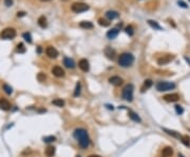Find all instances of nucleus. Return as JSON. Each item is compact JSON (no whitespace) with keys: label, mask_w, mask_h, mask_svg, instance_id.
Masks as SVG:
<instances>
[{"label":"nucleus","mask_w":190,"mask_h":157,"mask_svg":"<svg viewBox=\"0 0 190 157\" xmlns=\"http://www.w3.org/2000/svg\"><path fill=\"white\" fill-rule=\"evenodd\" d=\"M74 137L78 140V143L83 149H87L90 146V138L85 129H76L74 131Z\"/></svg>","instance_id":"1"},{"label":"nucleus","mask_w":190,"mask_h":157,"mask_svg":"<svg viewBox=\"0 0 190 157\" xmlns=\"http://www.w3.org/2000/svg\"><path fill=\"white\" fill-rule=\"evenodd\" d=\"M134 62V56L130 53H123L118 57V64L123 68H128L131 66Z\"/></svg>","instance_id":"2"},{"label":"nucleus","mask_w":190,"mask_h":157,"mask_svg":"<svg viewBox=\"0 0 190 157\" xmlns=\"http://www.w3.org/2000/svg\"><path fill=\"white\" fill-rule=\"evenodd\" d=\"M133 93H134V87L133 84H127L123 90V98L127 101H132L133 100Z\"/></svg>","instance_id":"3"},{"label":"nucleus","mask_w":190,"mask_h":157,"mask_svg":"<svg viewBox=\"0 0 190 157\" xmlns=\"http://www.w3.org/2000/svg\"><path fill=\"white\" fill-rule=\"evenodd\" d=\"M175 89V84L172 82H167V81H159L156 83V90L159 92H166Z\"/></svg>","instance_id":"4"},{"label":"nucleus","mask_w":190,"mask_h":157,"mask_svg":"<svg viewBox=\"0 0 190 157\" xmlns=\"http://www.w3.org/2000/svg\"><path fill=\"white\" fill-rule=\"evenodd\" d=\"M90 9V7L88 4L83 3V2H75V3L72 4L71 7V10L74 12V13H83V12H86Z\"/></svg>","instance_id":"5"},{"label":"nucleus","mask_w":190,"mask_h":157,"mask_svg":"<svg viewBox=\"0 0 190 157\" xmlns=\"http://www.w3.org/2000/svg\"><path fill=\"white\" fill-rule=\"evenodd\" d=\"M0 37L2 39H14L16 37V30L13 28H7L1 32Z\"/></svg>","instance_id":"6"},{"label":"nucleus","mask_w":190,"mask_h":157,"mask_svg":"<svg viewBox=\"0 0 190 157\" xmlns=\"http://www.w3.org/2000/svg\"><path fill=\"white\" fill-rule=\"evenodd\" d=\"M174 59V56L173 55H166V56H163L161 57L159 60H157V63H159V66H165L167 63H169L171 60Z\"/></svg>","instance_id":"7"},{"label":"nucleus","mask_w":190,"mask_h":157,"mask_svg":"<svg viewBox=\"0 0 190 157\" xmlns=\"http://www.w3.org/2000/svg\"><path fill=\"white\" fill-rule=\"evenodd\" d=\"M104 53H105V55L108 57V59H110V60L115 59V57H116V52H115V50H113L112 48H110V46H107V48L105 49Z\"/></svg>","instance_id":"8"},{"label":"nucleus","mask_w":190,"mask_h":157,"mask_svg":"<svg viewBox=\"0 0 190 157\" xmlns=\"http://www.w3.org/2000/svg\"><path fill=\"white\" fill-rule=\"evenodd\" d=\"M45 54L50 58H56L58 56V51L55 48H53V46H48L45 49Z\"/></svg>","instance_id":"9"},{"label":"nucleus","mask_w":190,"mask_h":157,"mask_svg":"<svg viewBox=\"0 0 190 157\" xmlns=\"http://www.w3.org/2000/svg\"><path fill=\"white\" fill-rule=\"evenodd\" d=\"M164 100H166L167 102H175L180 99V95L176 94V93H173V94H168L164 96Z\"/></svg>","instance_id":"10"},{"label":"nucleus","mask_w":190,"mask_h":157,"mask_svg":"<svg viewBox=\"0 0 190 157\" xmlns=\"http://www.w3.org/2000/svg\"><path fill=\"white\" fill-rule=\"evenodd\" d=\"M78 66L79 69L83 72H88L90 70V64H89V61L87 59H80L79 62H78Z\"/></svg>","instance_id":"11"},{"label":"nucleus","mask_w":190,"mask_h":157,"mask_svg":"<svg viewBox=\"0 0 190 157\" xmlns=\"http://www.w3.org/2000/svg\"><path fill=\"white\" fill-rule=\"evenodd\" d=\"M109 82L113 84L114 87H119L121 84H123V79L118 76H112L109 78Z\"/></svg>","instance_id":"12"},{"label":"nucleus","mask_w":190,"mask_h":157,"mask_svg":"<svg viewBox=\"0 0 190 157\" xmlns=\"http://www.w3.org/2000/svg\"><path fill=\"white\" fill-rule=\"evenodd\" d=\"M118 33H119V30L117 28H113L107 32V37L109 39H114L117 37Z\"/></svg>","instance_id":"13"},{"label":"nucleus","mask_w":190,"mask_h":157,"mask_svg":"<svg viewBox=\"0 0 190 157\" xmlns=\"http://www.w3.org/2000/svg\"><path fill=\"white\" fill-rule=\"evenodd\" d=\"M52 73L54 74L56 77L65 76V71H63V69H61V66H54L52 69Z\"/></svg>","instance_id":"14"},{"label":"nucleus","mask_w":190,"mask_h":157,"mask_svg":"<svg viewBox=\"0 0 190 157\" xmlns=\"http://www.w3.org/2000/svg\"><path fill=\"white\" fill-rule=\"evenodd\" d=\"M11 103L7 101V99H0V109L3 111H10L11 110Z\"/></svg>","instance_id":"15"},{"label":"nucleus","mask_w":190,"mask_h":157,"mask_svg":"<svg viewBox=\"0 0 190 157\" xmlns=\"http://www.w3.org/2000/svg\"><path fill=\"white\" fill-rule=\"evenodd\" d=\"M106 17L109 20H114V19L119 17V14H118V12H116V11H108L107 13H106Z\"/></svg>","instance_id":"16"},{"label":"nucleus","mask_w":190,"mask_h":157,"mask_svg":"<svg viewBox=\"0 0 190 157\" xmlns=\"http://www.w3.org/2000/svg\"><path fill=\"white\" fill-rule=\"evenodd\" d=\"M63 64L68 68V69H74L75 68V62L72 58H69V57H66L63 59Z\"/></svg>","instance_id":"17"},{"label":"nucleus","mask_w":190,"mask_h":157,"mask_svg":"<svg viewBox=\"0 0 190 157\" xmlns=\"http://www.w3.org/2000/svg\"><path fill=\"white\" fill-rule=\"evenodd\" d=\"M173 154V149L171 147L164 148L162 151V157H171Z\"/></svg>","instance_id":"18"},{"label":"nucleus","mask_w":190,"mask_h":157,"mask_svg":"<svg viewBox=\"0 0 190 157\" xmlns=\"http://www.w3.org/2000/svg\"><path fill=\"white\" fill-rule=\"evenodd\" d=\"M129 117L133 120V121H136V122H142V119H141V117L135 113V112H133L132 110H129Z\"/></svg>","instance_id":"19"},{"label":"nucleus","mask_w":190,"mask_h":157,"mask_svg":"<svg viewBox=\"0 0 190 157\" xmlns=\"http://www.w3.org/2000/svg\"><path fill=\"white\" fill-rule=\"evenodd\" d=\"M55 152H56V149L54 147H52V146H49L47 149H45V155L48 157H53L54 155H55Z\"/></svg>","instance_id":"20"},{"label":"nucleus","mask_w":190,"mask_h":157,"mask_svg":"<svg viewBox=\"0 0 190 157\" xmlns=\"http://www.w3.org/2000/svg\"><path fill=\"white\" fill-rule=\"evenodd\" d=\"M38 25L39 26L42 28H45L48 26V22H47V18L45 16H40V17L38 18Z\"/></svg>","instance_id":"21"},{"label":"nucleus","mask_w":190,"mask_h":157,"mask_svg":"<svg viewBox=\"0 0 190 157\" xmlns=\"http://www.w3.org/2000/svg\"><path fill=\"white\" fill-rule=\"evenodd\" d=\"M152 80L151 79H147V80H145V82H144V85L142 87V93H144L145 91H147L148 89H150V87H152Z\"/></svg>","instance_id":"22"},{"label":"nucleus","mask_w":190,"mask_h":157,"mask_svg":"<svg viewBox=\"0 0 190 157\" xmlns=\"http://www.w3.org/2000/svg\"><path fill=\"white\" fill-rule=\"evenodd\" d=\"M79 26L83 28H93V23L90 22V21H81L79 23Z\"/></svg>","instance_id":"23"},{"label":"nucleus","mask_w":190,"mask_h":157,"mask_svg":"<svg viewBox=\"0 0 190 157\" xmlns=\"http://www.w3.org/2000/svg\"><path fill=\"white\" fill-rule=\"evenodd\" d=\"M180 140L182 141L183 144L186 146V147H190V137L188 136V135H182Z\"/></svg>","instance_id":"24"},{"label":"nucleus","mask_w":190,"mask_h":157,"mask_svg":"<svg viewBox=\"0 0 190 157\" xmlns=\"http://www.w3.org/2000/svg\"><path fill=\"white\" fill-rule=\"evenodd\" d=\"M148 23H149V25H150V26H152V28H155V30H159V31H162V30H163V28L159 25V23H157V22H156V21L148 20Z\"/></svg>","instance_id":"25"},{"label":"nucleus","mask_w":190,"mask_h":157,"mask_svg":"<svg viewBox=\"0 0 190 157\" xmlns=\"http://www.w3.org/2000/svg\"><path fill=\"white\" fill-rule=\"evenodd\" d=\"M164 131H165L167 134H169V135L175 137V138H179V139H181V137H182V135L179 134L177 132H175V131H171V130H168V129H164Z\"/></svg>","instance_id":"26"},{"label":"nucleus","mask_w":190,"mask_h":157,"mask_svg":"<svg viewBox=\"0 0 190 157\" xmlns=\"http://www.w3.org/2000/svg\"><path fill=\"white\" fill-rule=\"evenodd\" d=\"M16 51H17V53H19V54H23V53H25V46H24L23 43H18L17 44V48H16Z\"/></svg>","instance_id":"27"},{"label":"nucleus","mask_w":190,"mask_h":157,"mask_svg":"<svg viewBox=\"0 0 190 157\" xmlns=\"http://www.w3.org/2000/svg\"><path fill=\"white\" fill-rule=\"evenodd\" d=\"M52 103L54 105H56V107H59V108H61V107L65 105V101H63L62 99H59V98H57V99H55V100H53Z\"/></svg>","instance_id":"28"},{"label":"nucleus","mask_w":190,"mask_h":157,"mask_svg":"<svg viewBox=\"0 0 190 157\" xmlns=\"http://www.w3.org/2000/svg\"><path fill=\"white\" fill-rule=\"evenodd\" d=\"M80 90H81V84H80V82H77L75 87V91H74V96L75 97L80 95Z\"/></svg>","instance_id":"29"},{"label":"nucleus","mask_w":190,"mask_h":157,"mask_svg":"<svg viewBox=\"0 0 190 157\" xmlns=\"http://www.w3.org/2000/svg\"><path fill=\"white\" fill-rule=\"evenodd\" d=\"M98 25H101V26H109L110 22L108 20H106V19H104V18H99L98 19Z\"/></svg>","instance_id":"30"},{"label":"nucleus","mask_w":190,"mask_h":157,"mask_svg":"<svg viewBox=\"0 0 190 157\" xmlns=\"http://www.w3.org/2000/svg\"><path fill=\"white\" fill-rule=\"evenodd\" d=\"M2 87H3L4 92H5V93H7V94L11 95V94H12V93H13V89H12V87H10V85H9V84L4 83L3 85H2Z\"/></svg>","instance_id":"31"},{"label":"nucleus","mask_w":190,"mask_h":157,"mask_svg":"<svg viewBox=\"0 0 190 157\" xmlns=\"http://www.w3.org/2000/svg\"><path fill=\"white\" fill-rule=\"evenodd\" d=\"M125 31H126V33H127L129 36H133V34H134V28H133L132 25H128V26H126Z\"/></svg>","instance_id":"32"},{"label":"nucleus","mask_w":190,"mask_h":157,"mask_svg":"<svg viewBox=\"0 0 190 157\" xmlns=\"http://www.w3.org/2000/svg\"><path fill=\"white\" fill-rule=\"evenodd\" d=\"M22 36H23V38L25 41H28L29 43H32V36L30 33H23V35Z\"/></svg>","instance_id":"33"},{"label":"nucleus","mask_w":190,"mask_h":157,"mask_svg":"<svg viewBox=\"0 0 190 157\" xmlns=\"http://www.w3.org/2000/svg\"><path fill=\"white\" fill-rule=\"evenodd\" d=\"M56 140V137L55 136H47V137H43V141L47 143L49 142H52V141H55Z\"/></svg>","instance_id":"34"},{"label":"nucleus","mask_w":190,"mask_h":157,"mask_svg":"<svg viewBox=\"0 0 190 157\" xmlns=\"http://www.w3.org/2000/svg\"><path fill=\"white\" fill-rule=\"evenodd\" d=\"M175 111H176V114H177V115H182V114L184 113V109L182 108V105H175Z\"/></svg>","instance_id":"35"},{"label":"nucleus","mask_w":190,"mask_h":157,"mask_svg":"<svg viewBox=\"0 0 190 157\" xmlns=\"http://www.w3.org/2000/svg\"><path fill=\"white\" fill-rule=\"evenodd\" d=\"M45 78H47V76H45V75L43 73H39V74L37 75V79H38V81H40V82L45 81Z\"/></svg>","instance_id":"36"},{"label":"nucleus","mask_w":190,"mask_h":157,"mask_svg":"<svg viewBox=\"0 0 190 157\" xmlns=\"http://www.w3.org/2000/svg\"><path fill=\"white\" fill-rule=\"evenodd\" d=\"M177 4H179V5H180L181 7H184V9H187V7H188V5H187V4L185 3V2H183L182 0L177 1Z\"/></svg>","instance_id":"37"},{"label":"nucleus","mask_w":190,"mask_h":157,"mask_svg":"<svg viewBox=\"0 0 190 157\" xmlns=\"http://www.w3.org/2000/svg\"><path fill=\"white\" fill-rule=\"evenodd\" d=\"M4 4L7 7H12L13 5V0H4Z\"/></svg>","instance_id":"38"},{"label":"nucleus","mask_w":190,"mask_h":157,"mask_svg":"<svg viewBox=\"0 0 190 157\" xmlns=\"http://www.w3.org/2000/svg\"><path fill=\"white\" fill-rule=\"evenodd\" d=\"M17 16L18 17H23V16H25V13H24V12H18Z\"/></svg>","instance_id":"39"},{"label":"nucleus","mask_w":190,"mask_h":157,"mask_svg":"<svg viewBox=\"0 0 190 157\" xmlns=\"http://www.w3.org/2000/svg\"><path fill=\"white\" fill-rule=\"evenodd\" d=\"M185 60H186L187 62H189V64H190V59L188 58V57H185Z\"/></svg>","instance_id":"40"},{"label":"nucleus","mask_w":190,"mask_h":157,"mask_svg":"<svg viewBox=\"0 0 190 157\" xmlns=\"http://www.w3.org/2000/svg\"><path fill=\"white\" fill-rule=\"evenodd\" d=\"M37 51H38V53H40V52H41V46H38Z\"/></svg>","instance_id":"41"},{"label":"nucleus","mask_w":190,"mask_h":157,"mask_svg":"<svg viewBox=\"0 0 190 157\" xmlns=\"http://www.w3.org/2000/svg\"><path fill=\"white\" fill-rule=\"evenodd\" d=\"M89 157H101V156H99V155H90Z\"/></svg>","instance_id":"42"},{"label":"nucleus","mask_w":190,"mask_h":157,"mask_svg":"<svg viewBox=\"0 0 190 157\" xmlns=\"http://www.w3.org/2000/svg\"><path fill=\"white\" fill-rule=\"evenodd\" d=\"M40 1H43V2H47V1H51V0H40Z\"/></svg>","instance_id":"43"},{"label":"nucleus","mask_w":190,"mask_h":157,"mask_svg":"<svg viewBox=\"0 0 190 157\" xmlns=\"http://www.w3.org/2000/svg\"><path fill=\"white\" fill-rule=\"evenodd\" d=\"M179 157H184L183 154H179Z\"/></svg>","instance_id":"44"},{"label":"nucleus","mask_w":190,"mask_h":157,"mask_svg":"<svg viewBox=\"0 0 190 157\" xmlns=\"http://www.w3.org/2000/svg\"><path fill=\"white\" fill-rule=\"evenodd\" d=\"M76 157H80V156H79V155H77V156H76Z\"/></svg>","instance_id":"45"},{"label":"nucleus","mask_w":190,"mask_h":157,"mask_svg":"<svg viewBox=\"0 0 190 157\" xmlns=\"http://www.w3.org/2000/svg\"><path fill=\"white\" fill-rule=\"evenodd\" d=\"M63 1H67V0H63Z\"/></svg>","instance_id":"46"},{"label":"nucleus","mask_w":190,"mask_h":157,"mask_svg":"<svg viewBox=\"0 0 190 157\" xmlns=\"http://www.w3.org/2000/svg\"><path fill=\"white\" fill-rule=\"evenodd\" d=\"M189 1H190V0H189Z\"/></svg>","instance_id":"47"}]
</instances>
